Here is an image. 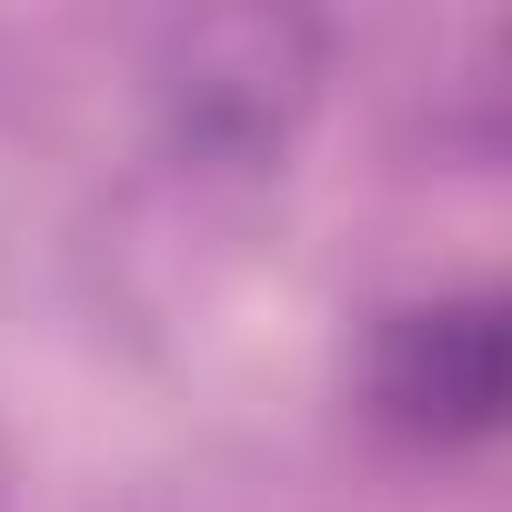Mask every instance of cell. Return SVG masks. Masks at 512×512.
Here are the masks:
<instances>
[{
  "label": "cell",
  "instance_id": "1",
  "mask_svg": "<svg viewBox=\"0 0 512 512\" xmlns=\"http://www.w3.org/2000/svg\"><path fill=\"white\" fill-rule=\"evenodd\" d=\"M512 402V312L502 292H432L372 322L362 412L402 452H472L502 432Z\"/></svg>",
  "mask_w": 512,
  "mask_h": 512
}]
</instances>
